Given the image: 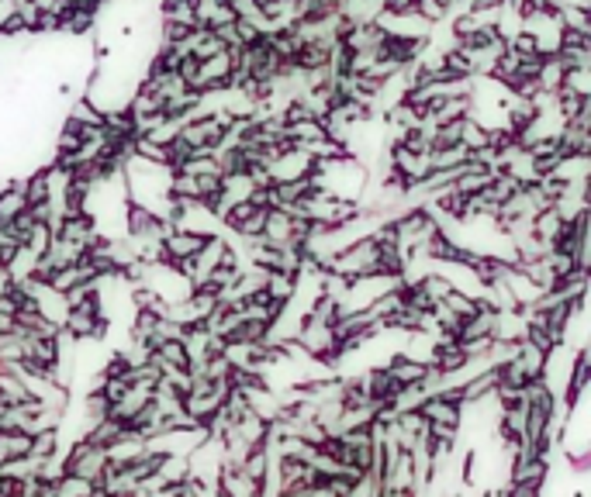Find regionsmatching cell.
I'll use <instances>...</instances> for the list:
<instances>
[{
    "label": "cell",
    "mask_w": 591,
    "mask_h": 497,
    "mask_svg": "<svg viewBox=\"0 0 591 497\" xmlns=\"http://www.w3.org/2000/svg\"><path fill=\"white\" fill-rule=\"evenodd\" d=\"M211 239H218V235H201V232L174 228V232L163 239V249H166V259H170V266H174V263H180V259H194Z\"/></svg>",
    "instance_id": "6da1fadb"
},
{
    "label": "cell",
    "mask_w": 591,
    "mask_h": 497,
    "mask_svg": "<svg viewBox=\"0 0 591 497\" xmlns=\"http://www.w3.org/2000/svg\"><path fill=\"white\" fill-rule=\"evenodd\" d=\"M556 21L564 32H577V35H591V11L588 7H560L554 11Z\"/></svg>",
    "instance_id": "7a4b0ae2"
},
{
    "label": "cell",
    "mask_w": 591,
    "mask_h": 497,
    "mask_svg": "<svg viewBox=\"0 0 591 497\" xmlns=\"http://www.w3.org/2000/svg\"><path fill=\"white\" fill-rule=\"evenodd\" d=\"M591 69H564V90H571V94H577V97H591Z\"/></svg>",
    "instance_id": "3957f363"
},
{
    "label": "cell",
    "mask_w": 591,
    "mask_h": 497,
    "mask_svg": "<svg viewBox=\"0 0 591 497\" xmlns=\"http://www.w3.org/2000/svg\"><path fill=\"white\" fill-rule=\"evenodd\" d=\"M416 15L422 17V21H426V25H429V28H436V25H443V21H446V7H439V4H436V0H416Z\"/></svg>",
    "instance_id": "277c9868"
},
{
    "label": "cell",
    "mask_w": 591,
    "mask_h": 497,
    "mask_svg": "<svg viewBox=\"0 0 591 497\" xmlns=\"http://www.w3.org/2000/svg\"><path fill=\"white\" fill-rule=\"evenodd\" d=\"M176 76L184 80V86H187V90H197V80H201V59L184 55V59H180V66H176Z\"/></svg>",
    "instance_id": "5b68a950"
},
{
    "label": "cell",
    "mask_w": 591,
    "mask_h": 497,
    "mask_svg": "<svg viewBox=\"0 0 591 497\" xmlns=\"http://www.w3.org/2000/svg\"><path fill=\"white\" fill-rule=\"evenodd\" d=\"M163 17H166V21H176V25H187V28H197L191 4H163Z\"/></svg>",
    "instance_id": "8992f818"
},
{
    "label": "cell",
    "mask_w": 591,
    "mask_h": 497,
    "mask_svg": "<svg viewBox=\"0 0 591 497\" xmlns=\"http://www.w3.org/2000/svg\"><path fill=\"white\" fill-rule=\"evenodd\" d=\"M384 15H416V0H381Z\"/></svg>",
    "instance_id": "52a82bcc"
},
{
    "label": "cell",
    "mask_w": 591,
    "mask_h": 497,
    "mask_svg": "<svg viewBox=\"0 0 591 497\" xmlns=\"http://www.w3.org/2000/svg\"><path fill=\"white\" fill-rule=\"evenodd\" d=\"M539 483H543V481L512 483V487H508V497H539Z\"/></svg>",
    "instance_id": "ba28073f"
}]
</instances>
